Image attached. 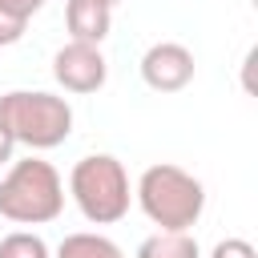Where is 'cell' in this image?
Wrapping results in <instances>:
<instances>
[{
  "instance_id": "3957f363",
  "label": "cell",
  "mask_w": 258,
  "mask_h": 258,
  "mask_svg": "<svg viewBox=\"0 0 258 258\" xmlns=\"http://www.w3.org/2000/svg\"><path fill=\"white\" fill-rule=\"evenodd\" d=\"M0 125L16 145H28L32 153L56 149L73 133V105L44 89H12L0 93Z\"/></svg>"
},
{
  "instance_id": "9a60e30c",
  "label": "cell",
  "mask_w": 258,
  "mask_h": 258,
  "mask_svg": "<svg viewBox=\"0 0 258 258\" xmlns=\"http://www.w3.org/2000/svg\"><path fill=\"white\" fill-rule=\"evenodd\" d=\"M101 4H105V8H117V4H121V0H101Z\"/></svg>"
},
{
  "instance_id": "7c38bea8",
  "label": "cell",
  "mask_w": 258,
  "mask_h": 258,
  "mask_svg": "<svg viewBox=\"0 0 258 258\" xmlns=\"http://www.w3.org/2000/svg\"><path fill=\"white\" fill-rule=\"evenodd\" d=\"M44 4H48V0H0V8H4L12 20H20V24H28Z\"/></svg>"
},
{
  "instance_id": "ba28073f",
  "label": "cell",
  "mask_w": 258,
  "mask_h": 258,
  "mask_svg": "<svg viewBox=\"0 0 258 258\" xmlns=\"http://www.w3.org/2000/svg\"><path fill=\"white\" fill-rule=\"evenodd\" d=\"M133 258H202V246L189 230H157L137 246Z\"/></svg>"
},
{
  "instance_id": "7a4b0ae2",
  "label": "cell",
  "mask_w": 258,
  "mask_h": 258,
  "mask_svg": "<svg viewBox=\"0 0 258 258\" xmlns=\"http://www.w3.org/2000/svg\"><path fill=\"white\" fill-rule=\"evenodd\" d=\"M64 210V181L52 161L28 153L8 165L0 177V218L16 226H44L56 222Z\"/></svg>"
},
{
  "instance_id": "8fae6325",
  "label": "cell",
  "mask_w": 258,
  "mask_h": 258,
  "mask_svg": "<svg viewBox=\"0 0 258 258\" xmlns=\"http://www.w3.org/2000/svg\"><path fill=\"white\" fill-rule=\"evenodd\" d=\"M210 258H258V254H254V246H250L246 238H222V242L210 250Z\"/></svg>"
},
{
  "instance_id": "52a82bcc",
  "label": "cell",
  "mask_w": 258,
  "mask_h": 258,
  "mask_svg": "<svg viewBox=\"0 0 258 258\" xmlns=\"http://www.w3.org/2000/svg\"><path fill=\"white\" fill-rule=\"evenodd\" d=\"M64 28H69V40L101 48V40L113 28V8H105L101 0H64Z\"/></svg>"
},
{
  "instance_id": "6da1fadb",
  "label": "cell",
  "mask_w": 258,
  "mask_h": 258,
  "mask_svg": "<svg viewBox=\"0 0 258 258\" xmlns=\"http://www.w3.org/2000/svg\"><path fill=\"white\" fill-rule=\"evenodd\" d=\"M133 202L157 230H194L198 218L206 214V185L189 169L173 161H157L141 169Z\"/></svg>"
},
{
  "instance_id": "5b68a950",
  "label": "cell",
  "mask_w": 258,
  "mask_h": 258,
  "mask_svg": "<svg viewBox=\"0 0 258 258\" xmlns=\"http://www.w3.org/2000/svg\"><path fill=\"white\" fill-rule=\"evenodd\" d=\"M52 77L64 93H77V97H89L97 89H105L109 81V60L97 44H81V40H69L52 52Z\"/></svg>"
},
{
  "instance_id": "5bb4252c",
  "label": "cell",
  "mask_w": 258,
  "mask_h": 258,
  "mask_svg": "<svg viewBox=\"0 0 258 258\" xmlns=\"http://www.w3.org/2000/svg\"><path fill=\"white\" fill-rule=\"evenodd\" d=\"M12 153H16V141H12V137H8V129L0 125V169H4V165H12Z\"/></svg>"
},
{
  "instance_id": "277c9868",
  "label": "cell",
  "mask_w": 258,
  "mask_h": 258,
  "mask_svg": "<svg viewBox=\"0 0 258 258\" xmlns=\"http://www.w3.org/2000/svg\"><path fill=\"white\" fill-rule=\"evenodd\" d=\"M69 198L77 202L81 218L93 226H113L129 214L133 189L129 173L113 153H85L69 173Z\"/></svg>"
},
{
  "instance_id": "9c48e42d",
  "label": "cell",
  "mask_w": 258,
  "mask_h": 258,
  "mask_svg": "<svg viewBox=\"0 0 258 258\" xmlns=\"http://www.w3.org/2000/svg\"><path fill=\"white\" fill-rule=\"evenodd\" d=\"M52 258H125V250L113 238L97 234V230H77V234L60 238V246H56Z\"/></svg>"
},
{
  "instance_id": "4fadbf2b",
  "label": "cell",
  "mask_w": 258,
  "mask_h": 258,
  "mask_svg": "<svg viewBox=\"0 0 258 258\" xmlns=\"http://www.w3.org/2000/svg\"><path fill=\"white\" fill-rule=\"evenodd\" d=\"M24 28L28 24H20V20H12L4 8H0V48H8V44H16L20 36H24Z\"/></svg>"
},
{
  "instance_id": "30bf717a",
  "label": "cell",
  "mask_w": 258,
  "mask_h": 258,
  "mask_svg": "<svg viewBox=\"0 0 258 258\" xmlns=\"http://www.w3.org/2000/svg\"><path fill=\"white\" fill-rule=\"evenodd\" d=\"M0 258H52L48 242L32 230H12L0 238Z\"/></svg>"
},
{
  "instance_id": "8992f818",
  "label": "cell",
  "mask_w": 258,
  "mask_h": 258,
  "mask_svg": "<svg viewBox=\"0 0 258 258\" xmlns=\"http://www.w3.org/2000/svg\"><path fill=\"white\" fill-rule=\"evenodd\" d=\"M141 81L153 89V93H181L189 81H194V73H198V64H194V52L185 48V44H177V40H157V44H149L145 52H141Z\"/></svg>"
}]
</instances>
